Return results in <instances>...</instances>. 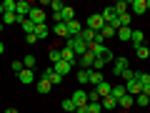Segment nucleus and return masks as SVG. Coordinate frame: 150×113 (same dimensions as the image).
Segmentation results:
<instances>
[{"label":"nucleus","instance_id":"f257e3e1","mask_svg":"<svg viewBox=\"0 0 150 113\" xmlns=\"http://www.w3.org/2000/svg\"><path fill=\"white\" fill-rule=\"evenodd\" d=\"M65 48H70V50H73L75 55H78V58H80V55H85V53H88V45L83 43L80 38H68V43H65Z\"/></svg>","mask_w":150,"mask_h":113},{"label":"nucleus","instance_id":"f03ea898","mask_svg":"<svg viewBox=\"0 0 150 113\" xmlns=\"http://www.w3.org/2000/svg\"><path fill=\"white\" fill-rule=\"evenodd\" d=\"M70 101L75 103V111H78V108H85L88 103H90V101H88V91H83V88H78V91L70 96Z\"/></svg>","mask_w":150,"mask_h":113},{"label":"nucleus","instance_id":"7ed1b4c3","mask_svg":"<svg viewBox=\"0 0 150 113\" xmlns=\"http://www.w3.org/2000/svg\"><path fill=\"white\" fill-rule=\"evenodd\" d=\"M85 28H90L93 33H100L103 28H105V20H103V15H100V13H93V15L88 18V25H85Z\"/></svg>","mask_w":150,"mask_h":113},{"label":"nucleus","instance_id":"20e7f679","mask_svg":"<svg viewBox=\"0 0 150 113\" xmlns=\"http://www.w3.org/2000/svg\"><path fill=\"white\" fill-rule=\"evenodd\" d=\"M40 78H45V81H50V83H53V88L63 83V75H60V73H55V68H45L43 73H40Z\"/></svg>","mask_w":150,"mask_h":113},{"label":"nucleus","instance_id":"39448f33","mask_svg":"<svg viewBox=\"0 0 150 113\" xmlns=\"http://www.w3.org/2000/svg\"><path fill=\"white\" fill-rule=\"evenodd\" d=\"M28 20L35 23V25H43V23H45V10H43V8H35V5H33V10H30V15H28Z\"/></svg>","mask_w":150,"mask_h":113},{"label":"nucleus","instance_id":"423d86ee","mask_svg":"<svg viewBox=\"0 0 150 113\" xmlns=\"http://www.w3.org/2000/svg\"><path fill=\"white\" fill-rule=\"evenodd\" d=\"M33 10V3H28V0H18V5H15V13L18 18H28Z\"/></svg>","mask_w":150,"mask_h":113},{"label":"nucleus","instance_id":"0eeeda50","mask_svg":"<svg viewBox=\"0 0 150 113\" xmlns=\"http://www.w3.org/2000/svg\"><path fill=\"white\" fill-rule=\"evenodd\" d=\"M125 91H128V96H133V98H135V96H140V93H143V86H140V83L133 78V81L125 83Z\"/></svg>","mask_w":150,"mask_h":113},{"label":"nucleus","instance_id":"6e6552de","mask_svg":"<svg viewBox=\"0 0 150 113\" xmlns=\"http://www.w3.org/2000/svg\"><path fill=\"white\" fill-rule=\"evenodd\" d=\"M18 81H20V83H25V86H28V83H33V81H35V70L23 68L20 73H18Z\"/></svg>","mask_w":150,"mask_h":113},{"label":"nucleus","instance_id":"1a4fd4ad","mask_svg":"<svg viewBox=\"0 0 150 113\" xmlns=\"http://www.w3.org/2000/svg\"><path fill=\"white\" fill-rule=\"evenodd\" d=\"M78 63H80V68H85V70H90V68H93V63H95V55H93L90 50H88L85 55H80V58H78Z\"/></svg>","mask_w":150,"mask_h":113},{"label":"nucleus","instance_id":"9d476101","mask_svg":"<svg viewBox=\"0 0 150 113\" xmlns=\"http://www.w3.org/2000/svg\"><path fill=\"white\" fill-rule=\"evenodd\" d=\"M130 8H133L135 15H143L148 10V0H130Z\"/></svg>","mask_w":150,"mask_h":113},{"label":"nucleus","instance_id":"9b49d317","mask_svg":"<svg viewBox=\"0 0 150 113\" xmlns=\"http://www.w3.org/2000/svg\"><path fill=\"white\" fill-rule=\"evenodd\" d=\"M103 81H105V78H103V73H100V70H90V73H88V83H90L93 88H98Z\"/></svg>","mask_w":150,"mask_h":113},{"label":"nucleus","instance_id":"f8f14e48","mask_svg":"<svg viewBox=\"0 0 150 113\" xmlns=\"http://www.w3.org/2000/svg\"><path fill=\"white\" fill-rule=\"evenodd\" d=\"M65 25H68V38H78L80 30H83V25L78 20H70V23H65Z\"/></svg>","mask_w":150,"mask_h":113},{"label":"nucleus","instance_id":"ddd939ff","mask_svg":"<svg viewBox=\"0 0 150 113\" xmlns=\"http://www.w3.org/2000/svg\"><path fill=\"white\" fill-rule=\"evenodd\" d=\"M23 18H18V13H3V25H20Z\"/></svg>","mask_w":150,"mask_h":113},{"label":"nucleus","instance_id":"4468645a","mask_svg":"<svg viewBox=\"0 0 150 113\" xmlns=\"http://www.w3.org/2000/svg\"><path fill=\"white\" fill-rule=\"evenodd\" d=\"M125 68H128V58H123V55L115 58V68H112V73H115V75H123Z\"/></svg>","mask_w":150,"mask_h":113},{"label":"nucleus","instance_id":"2eb2a0df","mask_svg":"<svg viewBox=\"0 0 150 113\" xmlns=\"http://www.w3.org/2000/svg\"><path fill=\"white\" fill-rule=\"evenodd\" d=\"M100 106H103V111H115V108H118V101H115L112 96H105L100 101Z\"/></svg>","mask_w":150,"mask_h":113},{"label":"nucleus","instance_id":"dca6fc26","mask_svg":"<svg viewBox=\"0 0 150 113\" xmlns=\"http://www.w3.org/2000/svg\"><path fill=\"white\" fill-rule=\"evenodd\" d=\"M60 58H63L65 63H70V65L75 68V53H73L70 48H60Z\"/></svg>","mask_w":150,"mask_h":113},{"label":"nucleus","instance_id":"f3484780","mask_svg":"<svg viewBox=\"0 0 150 113\" xmlns=\"http://www.w3.org/2000/svg\"><path fill=\"white\" fill-rule=\"evenodd\" d=\"M35 88H38V93H43V96H45V93H50V91H53V83H50V81H45V78H40Z\"/></svg>","mask_w":150,"mask_h":113},{"label":"nucleus","instance_id":"a211bd4d","mask_svg":"<svg viewBox=\"0 0 150 113\" xmlns=\"http://www.w3.org/2000/svg\"><path fill=\"white\" fill-rule=\"evenodd\" d=\"M48 35H50V28L45 25V23H43V25H35V38H38V40H45Z\"/></svg>","mask_w":150,"mask_h":113},{"label":"nucleus","instance_id":"6ab92c4d","mask_svg":"<svg viewBox=\"0 0 150 113\" xmlns=\"http://www.w3.org/2000/svg\"><path fill=\"white\" fill-rule=\"evenodd\" d=\"M53 68H55V73H60V75L65 78V75L70 73V68H73V65H70V63H65V60H60V63H55Z\"/></svg>","mask_w":150,"mask_h":113},{"label":"nucleus","instance_id":"aec40b11","mask_svg":"<svg viewBox=\"0 0 150 113\" xmlns=\"http://www.w3.org/2000/svg\"><path fill=\"white\" fill-rule=\"evenodd\" d=\"M95 91H98V96H100V101H103V98H105V96H110V91H112V86H110V83H108V81H103L100 86L95 88Z\"/></svg>","mask_w":150,"mask_h":113},{"label":"nucleus","instance_id":"412c9836","mask_svg":"<svg viewBox=\"0 0 150 113\" xmlns=\"http://www.w3.org/2000/svg\"><path fill=\"white\" fill-rule=\"evenodd\" d=\"M128 8H130V3H125V0H118V3L112 5V10H115V15H125V13H128Z\"/></svg>","mask_w":150,"mask_h":113},{"label":"nucleus","instance_id":"4be33fe9","mask_svg":"<svg viewBox=\"0 0 150 113\" xmlns=\"http://www.w3.org/2000/svg\"><path fill=\"white\" fill-rule=\"evenodd\" d=\"M143 40H145L143 30H133V38H130V43H133V48H138V45H145Z\"/></svg>","mask_w":150,"mask_h":113},{"label":"nucleus","instance_id":"5701e85b","mask_svg":"<svg viewBox=\"0 0 150 113\" xmlns=\"http://www.w3.org/2000/svg\"><path fill=\"white\" fill-rule=\"evenodd\" d=\"M133 103H135V98L125 93V96H123V98L118 101V108H133Z\"/></svg>","mask_w":150,"mask_h":113},{"label":"nucleus","instance_id":"b1692460","mask_svg":"<svg viewBox=\"0 0 150 113\" xmlns=\"http://www.w3.org/2000/svg\"><path fill=\"white\" fill-rule=\"evenodd\" d=\"M20 28L28 33V35H33V33H35V23H30L28 18H23V20H20Z\"/></svg>","mask_w":150,"mask_h":113},{"label":"nucleus","instance_id":"393cba45","mask_svg":"<svg viewBox=\"0 0 150 113\" xmlns=\"http://www.w3.org/2000/svg\"><path fill=\"white\" fill-rule=\"evenodd\" d=\"M125 93H128V91H125V86H112V91H110V96L115 98V101H120V98H123Z\"/></svg>","mask_w":150,"mask_h":113},{"label":"nucleus","instance_id":"a878e982","mask_svg":"<svg viewBox=\"0 0 150 113\" xmlns=\"http://www.w3.org/2000/svg\"><path fill=\"white\" fill-rule=\"evenodd\" d=\"M60 15H63V23H70V20H75V10H73V8H68V5L63 8V13H60Z\"/></svg>","mask_w":150,"mask_h":113},{"label":"nucleus","instance_id":"bb28decb","mask_svg":"<svg viewBox=\"0 0 150 113\" xmlns=\"http://www.w3.org/2000/svg\"><path fill=\"white\" fill-rule=\"evenodd\" d=\"M118 38H120V40H130V38H133V28H120Z\"/></svg>","mask_w":150,"mask_h":113},{"label":"nucleus","instance_id":"cd10ccee","mask_svg":"<svg viewBox=\"0 0 150 113\" xmlns=\"http://www.w3.org/2000/svg\"><path fill=\"white\" fill-rule=\"evenodd\" d=\"M135 55H138L140 60H145L150 55V50H148V45H138V48H135Z\"/></svg>","mask_w":150,"mask_h":113},{"label":"nucleus","instance_id":"c85d7f7f","mask_svg":"<svg viewBox=\"0 0 150 113\" xmlns=\"http://www.w3.org/2000/svg\"><path fill=\"white\" fill-rule=\"evenodd\" d=\"M53 33H55V35H68V25H65V23H55Z\"/></svg>","mask_w":150,"mask_h":113},{"label":"nucleus","instance_id":"c756f323","mask_svg":"<svg viewBox=\"0 0 150 113\" xmlns=\"http://www.w3.org/2000/svg\"><path fill=\"white\" fill-rule=\"evenodd\" d=\"M23 65H25V68H30V70H35V55H25V58H23Z\"/></svg>","mask_w":150,"mask_h":113},{"label":"nucleus","instance_id":"7c9ffc66","mask_svg":"<svg viewBox=\"0 0 150 113\" xmlns=\"http://www.w3.org/2000/svg\"><path fill=\"white\" fill-rule=\"evenodd\" d=\"M15 0H5V3H3V13H15Z\"/></svg>","mask_w":150,"mask_h":113},{"label":"nucleus","instance_id":"2f4dec72","mask_svg":"<svg viewBox=\"0 0 150 113\" xmlns=\"http://www.w3.org/2000/svg\"><path fill=\"white\" fill-rule=\"evenodd\" d=\"M50 8H53V13H63L65 3H63V0H50Z\"/></svg>","mask_w":150,"mask_h":113},{"label":"nucleus","instance_id":"473e14b6","mask_svg":"<svg viewBox=\"0 0 150 113\" xmlns=\"http://www.w3.org/2000/svg\"><path fill=\"white\" fill-rule=\"evenodd\" d=\"M88 73H90V70H85V68L78 70V83H80V86H85V83H88Z\"/></svg>","mask_w":150,"mask_h":113},{"label":"nucleus","instance_id":"72a5a7b5","mask_svg":"<svg viewBox=\"0 0 150 113\" xmlns=\"http://www.w3.org/2000/svg\"><path fill=\"white\" fill-rule=\"evenodd\" d=\"M48 55H50V60H53V63H60V60H63V58H60V50H58V48H50Z\"/></svg>","mask_w":150,"mask_h":113},{"label":"nucleus","instance_id":"f704fd0d","mask_svg":"<svg viewBox=\"0 0 150 113\" xmlns=\"http://www.w3.org/2000/svg\"><path fill=\"white\" fill-rule=\"evenodd\" d=\"M88 113H103L100 101H98V103H88Z\"/></svg>","mask_w":150,"mask_h":113},{"label":"nucleus","instance_id":"c9c22d12","mask_svg":"<svg viewBox=\"0 0 150 113\" xmlns=\"http://www.w3.org/2000/svg\"><path fill=\"white\" fill-rule=\"evenodd\" d=\"M103 38H112V35H115V33H118V30H115V28H112V25H105V28H103Z\"/></svg>","mask_w":150,"mask_h":113},{"label":"nucleus","instance_id":"e433bc0d","mask_svg":"<svg viewBox=\"0 0 150 113\" xmlns=\"http://www.w3.org/2000/svg\"><path fill=\"white\" fill-rule=\"evenodd\" d=\"M63 111H68V113H75V103L70 101V98H65V101H63Z\"/></svg>","mask_w":150,"mask_h":113},{"label":"nucleus","instance_id":"4c0bfd02","mask_svg":"<svg viewBox=\"0 0 150 113\" xmlns=\"http://www.w3.org/2000/svg\"><path fill=\"white\" fill-rule=\"evenodd\" d=\"M135 73H138V70H133V68H125V70H123V78H125V83H128V81H133V78H135Z\"/></svg>","mask_w":150,"mask_h":113},{"label":"nucleus","instance_id":"58836bf2","mask_svg":"<svg viewBox=\"0 0 150 113\" xmlns=\"http://www.w3.org/2000/svg\"><path fill=\"white\" fill-rule=\"evenodd\" d=\"M135 103H138V106H150V98L140 93V96H135Z\"/></svg>","mask_w":150,"mask_h":113},{"label":"nucleus","instance_id":"ea45409f","mask_svg":"<svg viewBox=\"0 0 150 113\" xmlns=\"http://www.w3.org/2000/svg\"><path fill=\"white\" fill-rule=\"evenodd\" d=\"M105 65H108V63H105L103 58H95V63H93V68H90V70H100V68H105Z\"/></svg>","mask_w":150,"mask_h":113},{"label":"nucleus","instance_id":"a19ab883","mask_svg":"<svg viewBox=\"0 0 150 113\" xmlns=\"http://www.w3.org/2000/svg\"><path fill=\"white\" fill-rule=\"evenodd\" d=\"M10 68L15 70V73H20V70L25 68V65H23V60H13V63H10Z\"/></svg>","mask_w":150,"mask_h":113},{"label":"nucleus","instance_id":"79ce46f5","mask_svg":"<svg viewBox=\"0 0 150 113\" xmlns=\"http://www.w3.org/2000/svg\"><path fill=\"white\" fill-rule=\"evenodd\" d=\"M38 43V38H35V33H33V35H28V45H35Z\"/></svg>","mask_w":150,"mask_h":113},{"label":"nucleus","instance_id":"37998d69","mask_svg":"<svg viewBox=\"0 0 150 113\" xmlns=\"http://www.w3.org/2000/svg\"><path fill=\"white\" fill-rule=\"evenodd\" d=\"M143 96H148V98H150V86H145V88H143Z\"/></svg>","mask_w":150,"mask_h":113},{"label":"nucleus","instance_id":"c03bdc74","mask_svg":"<svg viewBox=\"0 0 150 113\" xmlns=\"http://www.w3.org/2000/svg\"><path fill=\"white\" fill-rule=\"evenodd\" d=\"M5 53V43H3V40H0V55Z\"/></svg>","mask_w":150,"mask_h":113},{"label":"nucleus","instance_id":"a18cd8bd","mask_svg":"<svg viewBox=\"0 0 150 113\" xmlns=\"http://www.w3.org/2000/svg\"><path fill=\"white\" fill-rule=\"evenodd\" d=\"M5 113H18V108H5Z\"/></svg>","mask_w":150,"mask_h":113},{"label":"nucleus","instance_id":"49530a36","mask_svg":"<svg viewBox=\"0 0 150 113\" xmlns=\"http://www.w3.org/2000/svg\"><path fill=\"white\" fill-rule=\"evenodd\" d=\"M3 30H5V25H3V20H0V33H3Z\"/></svg>","mask_w":150,"mask_h":113},{"label":"nucleus","instance_id":"de8ad7c7","mask_svg":"<svg viewBox=\"0 0 150 113\" xmlns=\"http://www.w3.org/2000/svg\"><path fill=\"white\" fill-rule=\"evenodd\" d=\"M0 18H3V3H0Z\"/></svg>","mask_w":150,"mask_h":113},{"label":"nucleus","instance_id":"09e8293b","mask_svg":"<svg viewBox=\"0 0 150 113\" xmlns=\"http://www.w3.org/2000/svg\"><path fill=\"white\" fill-rule=\"evenodd\" d=\"M148 10H150V0H148Z\"/></svg>","mask_w":150,"mask_h":113}]
</instances>
